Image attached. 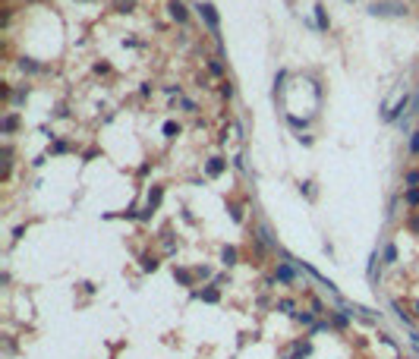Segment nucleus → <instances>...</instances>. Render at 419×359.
Listing matches in <instances>:
<instances>
[{"mask_svg":"<svg viewBox=\"0 0 419 359\" xmlns=\"http://www.w3.org/2000/svg\"><path fill=\"white\" fill-rule=\"evenodd\" d=\"M369 10H372L375 16H403V13H406V10L397 7V4H372Z\"/></svg>","mask_w":419,"mask_h":359,"instance_id":"obj_1","label":"nucleus"},{"mask_svg":"<svg viewBox=\"0 0 419 359\" xmlns=\"http://www.w3.org/2000/svg\"><path fill=\"white\" fill-rule=\"evenodd\" d=\"M196 10H199V16L208 22V29H211V32H218V16H214V7H211V4H199Z\"/></svg>","mask_w":419,"mask_h":359,"instance_id":"obj_2","label":"nucleus"},{"mask_svg":"<svg viewBox=\"0 0 419 359\" xmlns=\"http://www.w3.org/2000/svg\"><path fill=\"white\" fill-rule=\"evenodd\" d=\"M224 167H227V164H224V158H211V161H208V173H211V176H218V173L224 170Z\"/></svg>","mask_w":419,"mask_h":359,"instance_id":"obj_3","label":"nucleus"},{"mask_svg":"<svg viewBox=\"0 0 419 359\" xmlns=\"http://www.w3.org/2000/svg\"><path fill=\"white\" fill-rule=\"evenodd\" d=\"M171 16H174L177 22H183V19H186V10H183V4H177V0H174V4H171Z\"/></svg>","mask_w":419,"mask_h":359,"instance_id":"obj_4","label":"nucleus"},{"mask_svg":"<svg viewBox=\"0 0 419 359\" xmlns=\"http://www.w3.org/2000/svg\"><path fill=\"white\" fill-rule=\"evenodd\" d=\"M221 258H224V265H233V261H236V249H224Z\"/></svg>","mask_w":419,"mask_h":359,"instance_id":"obj_5","label":"nucleus"},{"mask_svg":"<svg viewBox=\"0 0 419 359\" xmlns=\"http://www.w3.org/2000/svg\"><path fill=\"white\" fill-rule=\"evenodd\" d=\"M205 303H218V290H205V293H199Z\"/></svg>","mask_w":419,"mask_h":359,"instance_id":"obj_6","label":"nucleus"},{"mask_svg":"<svg viewBox=\"0 0 419 359\" xmlns=\"http://www.w3.org/2000/svg\"><path fill=\"white\" fill-rule=\"evenodd\" d=\"M406 202H410V205H416V202H419V189H410V193H406Z\"/></svg>","mask_w":419,"mask_h":359,"instance_id":"obj_7","label":"nucleus"},{"mask_svg":"<svg viewBox=\"0 0 419 359\" xmlns=\"http://www.w3.org/2000/svg\"><path fill=\"white\" fill-rule=\"evenodd\" d=\"M385 258H388V261H394V258H397V249L388 246V249H385Z\"/></svg>","mask_w":419,"mask_h":359,"instance_id":"obj_8","label":"nucleus"},{"mask_svg":"<svg viewBox=\"0 0 419 359\" xmlns=\"http://www.w3.org/2000/svg\"><path fill=\"white\" fill-rule=\"evenodd\" d=\"M406 183H410V186H416V183H419V170H413V173H406Z\"/></svg>","mask_w":419,"mask_h":359,"instance_id":"obj_9","label":"nucleus"},{"mask_svg":"<svg viewBox=\"0 0 419 359\" xmlns=\"http://www.w3.org/2000/svg\"><path fill=\"white\" fill-rule=\"evenodd\" d=\"M410 151H413V154L419 151V133H413V142H410Z\"/></svg>","mask_w":419,"mask_h":359,"instance_id":"obj_10","label":"nucleus"},{"mask_svg":"<svg viewBox=\"0 0 419 359\" xmlns=\"http://www.w3.org/2000/svg\"><path fill=\"white\" fill-rule=\"evenodd\" d=\"M413 306H416V312H419V303H413Z\"/></svg>","mask_w":419,"mask_h":359,"instance_id":"obj_11","label":"nucleus"}]
</instances>
